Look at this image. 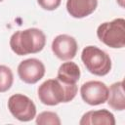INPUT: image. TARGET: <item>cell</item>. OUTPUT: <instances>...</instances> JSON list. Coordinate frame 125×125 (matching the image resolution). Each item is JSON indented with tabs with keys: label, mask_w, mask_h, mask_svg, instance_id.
Returning <instances> with one entry per match:
<instances>
[{
	"label": "cell",
	"mask_w": 125,
	"mask_h": 125,
	"mask_svg": "<svg viewBox=\"0 0 125 125\" xmlns=\"http://www.w3.org/2000/svg\"><path fill=\"white\" fill-rule=\"evenodd\" d=\"M78 91L76 84H65L59 79H48L38 88L39 101L46 105H57L72 101Z\"/></svg>",
	"instance_id": "obj_1"
},
{
	"label": "cell",
	"mask_w": 125,
	"mask_h": 125,
	"mask_svg": "<svg viewBox=\"0 0 125 125\" xmlns=\"http://www.w3.org/2000/svg\"><path fill=\"white\" fill-rule=\"evenodd\" d=\"M46 44L44 32L36 27L18 30L10 38V47L18 56L36 54L43 50Z\"/></svg>",
	"instance_id": "obj_2"
},
{
	"label": "cell",
	"mask_w": 125,
	"mask_h": 125,
	"mask_svg": "<svg viewBox=\"0 0 125 125\" xmlns=\"http://www.w3.org/2000/svg\"><path fill=\"white\" fill-rule=\"evenodd\" d=\"M97 36L104 45L121 49L125 46V20L117 18L111 21H105L97 28Z\"/></svg>",
	"instance_id": "obj_3"
},
{
	"label": "cell",
	"mask_w": 125,
	"mask_h": 125,
	"mask_svg": "<svg viewBox=\"0 0 125 125\" xmlns=\"http://www.w3.org/2000/svg\"><path fill=\"white\" fill-rule=\"evenodd\" d=\"M81 60L87 70L97 76H104L111 69L109 56L96 46H87L81 53Z\"/></svg>",
	"instance_id": "obj_4"
},
{
	"label": "cell",
	"mask_w": 125,
	"mask_h": 125,
	"mask_svg": "<svg viewBox=\"0 0 125 125\" xmlns=\"http://www.w3.org/2000/svg\"><path fill=\"white\" fill-rule=\"evenodd\" d=\"M8 108L18 120L27 122L36 116V106L31 99L23 94L12 95L8 100Z\"/></svg>",
	"instance_id": "obj_5"
},
{
	"label": "cell",
	"mask_w": 125,
	"mask_h": 125,
	"mask_svg": "<svg viewBox=\"0 0 125 125\" xmlns=\"http://www.w3.org/2000/svg\"><path fill=\"white\" fill-rule=\"evenodd\" d=\"M80 95L86 104L90 105H99L107 101L108 87L102 81H88L81 86Z\"/></svg>",
	"instance_id": "obj_6"
},
{
	"label": "cell",
	"mask_w": 125,
	"mask_h": 125,
	"mask_svg": "<svg viewBox=\"0 0 125 125\" xmlns=\"http://www.w3.org/2000/svg\"><path fill=\"white\" fill-rule=\"evenodd\" d=\"M18 75L26 84H35L45 75V65L38 59H26L18 65Z\"/></svg>",
	"instance_id": "obj_7"
},
{
	"label": "cell",
	"mask_w": 125,
	"mask_h": 125,
	"mask_svg": "<svg viewBox=\"0 0 125 125\" xmlns=\"http://www.w3.org/2000/svg\"><path fill=\"white\" fill-rule=\"evenodd\" d=\"M78 45L74 37L67 34L56 36L52 42V51L54 55L62 61L72 60L77 53Z\"/></svg>",
	"instance_id": "obj_8"
},
{
	"label": "cell",
	"mask_w": 125,
	"mask_h": 125,
	"mask_svg": "<svg viewBox=\"0 0 125 125\" xmlns=\"http://www.w3.org/2000/svg\"><path fill=\"white\" fill-rule=\"evenodd\" d=\"M98 7V0H67L66 10L75 19H83L90 16Z\"/></svg>",
	"instance_id": "obj_9"
},
{
	"label": "cell",
	"mask_w": 125,
	"mask_h": 125,
	"mask_svg": "<svg viewBox=\"0 0 125 125\" xmlns=\"http://www.w3.org/2000/svg\"><path fill=\"white\" fill-rule=\"evenodd\" d=\"M80 125H114V115L107 109L90 110L83 114L79 121Z\"/></svg>",
	"instance_id": "obj_10"
},
{
	"label": "cell",
	"mask_w": 125,
	"mask_h": 125,
	"mask_svg": "<svg viewBox=\"0 0 125 125\" xmlns=\"http://www.w3.org/2000/svg\"><path fill=\"white\" fill-rule=\"evenodd\" d=\"M108 105L118 111L125 109V96H124V86L123 81H118L110 85L108 88V97H107Z\"/></svg>",
	"instance_id": "obj_11"
},
{
	"label": "cell",
	"mask_w": 125,
	"mask_h": 125,
	"mask_svg": "<svg viewBox=\"0 0 125 125\" xmlns=\"http://www.w3.org/2000/svg\"><path fill=\"white\" fill-rule=\"evenodd\" d=\"M79 66L73 62H66L61 64L58 70L57 79L65 84H76L80 78Z\"/></svg>",
	"instance_id": "obj_12"
},
{
	"label": "cell",
	"mask_w": 125,
	"mask_h": 125,
	"mask_svg": "<svg viewBox=\"0 0 125 125\" xmlns=\"http://www.w3.org/2000/svg\"><path fill=\"white\" fill-rule=\"evenodd\" d=\"M14 75L10 67L0 64V93L7 92L13 85Z\"/></svg>",
	"instance_id": "obj_13"
},
{
	"label": "cell",
	"mask_w": 125,
	"mask_h": 125,
	"mask_svg": "<svg viewBox=\"0 0 125 125\" xmlns=\"http://www.w3.org/2000/svg\"><path fill=\"white\" fill-rule=\"evenodd\" d=\"M36 123L39 125H47V124H51V125H60L61 119L59 117V115L56 112L53 111H43L41 113H39L36 117Z\"/></svg>",
	"instance_id": "obj_14"
},
{
	"label": "cell",
	"mask_w": 125,
	"mask_h": 125,
	"mask_svg": "<svg viewBox=\"0 0 125 125\" xmlns=\"http://www.w3.org/2000/svg\"><path fill=\"white\" fill-rule=\"evenodd\" d=\"M62 0H37L39 6L47 11H54L61 5Z\"/></svg>",
	"instance_id": "obj_15"
},
{
	"label": "cell",
	"mask_w": 125,
	"mask_h": 125,
	"mask_svg": "<svg viewBox=\"0 0 125 125\" xmlns=\"http://www.w3.org/2000/svg\"><path fill=\"white\" fill-rule=\"evenodd\" d=\"M2 1H3V0H0V2H2Z\"/></svg>",
	"instance_id": "obj_16"
}]
</instances>
